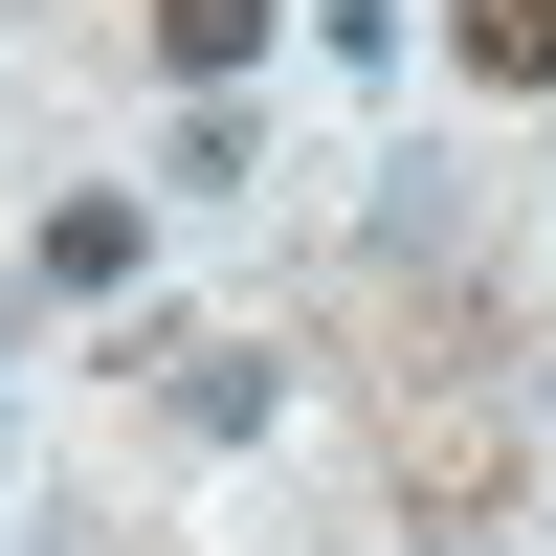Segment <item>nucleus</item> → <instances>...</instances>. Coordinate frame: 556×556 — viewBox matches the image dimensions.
Returning <instances> with one entry per match:
<instances>
[{
	"instance_id": "f257e3e1",
	"label": "nucleus",
	"mask_w": 556,
	"mask_h": 556,
	"mask_svg": "<svg viewBox=\"0 0 556 556\" xmlns=\"http://www.w3.org/2000/svg\"><path fill=\"white\" fill-rule=\"evenodd\" d=\"M156 67H178V89H245V67H267V0H156Z\"/></svg>"
},
{
	"instance_id": "f03ea898",
	"label": "nucleus",
	"mask_w": 556,
	"mask_h": 556,
	"mask_svg": "<svg viewBox=\"0 0 556 556\" xmlns=\"http://www.w3.org/2000/svg\"><path fill=\"white\" fill-rule=\"evenodd\" d=\"M468 89H556V0H468Z\"/></svg>"
}]
</instances>
